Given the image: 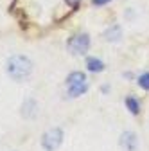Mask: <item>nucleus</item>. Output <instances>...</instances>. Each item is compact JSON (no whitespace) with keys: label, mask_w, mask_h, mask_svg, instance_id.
I'll return each mask as SVG.
<instances>
[{"label":"nucleus","mask_w":149,"mask_h":151,"mask_svg":"<svg viewBox=\"0 0 149 151\" xmlns=\"http://www.w3.org/2000/svg\"><path fill=\"white\" fill-rule=\"evenodd\" d=\"M32 72V63L25 56H13L7 61V74L14 81H24Z\"/></svg>","instance_id":"f257e3e1"},{"label":"nucleus","mask_w":149,"mask_h":151,"mask_svg":"<svg viewBox=\"0 0 149 151\" xmlns=\"http://www.w3.org/2000/svg\"><path fill=\"white\" fill-rule=\"evenodd\" d=\"M67 88L70 97H79L88 90V79L83 72H72L67 78Z\"/></svg>","instance_id":"f03ea898"},{"label":"nucleus","mask_w":149,"mask_h":151,"mask_svg":"<svg viewBox=\"0 0 149 151\" xmlns=\"http://www.w3.org/2000/svg\"><path fill=\"white\" fill-rule=\"evenodd\" d=\"M63 142V131L59 128H52L49 131H45L43 137H42V146L47 149V151H54L58 149Z\"/></svg>","instance_id":"7ed1b4c3"},{"label":"nucleus","mask_w":149,"mask_h":151,"mask_svg":"<svg viewBox=\"0 0 149 151\" xmlns=\"http://www.w3.org/2000/svg\"><path fill=\"white\" fill-rule=\"evenodd\" d=\"M88 47H90L88 34H76V36H72L68 40V49L74 54H83V52L88 50Z\"/></svg>","instance_id":"20e7f679"},{"label":"nucleus","mask_w":149,"mask_h":151,"mask_svg":"<svg viewBox=\"0 0 149 151\" xmlns=\"http://www.w3.org/2000/svg\"><path fill=\"white\" fill-rule=\"evenodd\" d=\"M138 146V140H137V135L133 131H124L120 135V147L124 151H135Z\"/></svg>","instance_id":"39448f33"},{"label":"nucleus","mask_w":149,"mask_h":151,"mask_svg":"<svg viewBox=\"0 0 149 151\" xmlns=\"http://www.w3.org/2000/svg\"><path fill=\"white\" fill-rule=\"evenodd\" d=\"M86 67H88L90 72H102L104 70V63L101 60H97V58H88Z\"/></svg>","instance_id":"423d86ee"},{"label":"nucleus","mask_w":149,"mask_h":151,"mask_svg":"<svg viewBox=\"0 0 149 151\" xmlns=\"http://www.w3.org/2000/svg\"><path fill=\"white\" fill-rule=\"evenodd\" d=\"M104 38H106L108 42H117L119 38H120V27L119 25H113L111 29H108L106 34H104Z\"/></svg>","instance_id":"0eeeda50"},{"label":"nucleus","mask_w":149,"mask_h":151,"mask_svg":"<svg viewBox=\"0 0 149 151\" xmlns=\"http://www.w3.org/2000/svg\"><path fill=\"white\" fill-rule=\"evenodd\" d=\"M126 104H128L129 111L135 113V115L140 111V104H138V101H137V99H133V97H128V99H126Z\"/></svg>","instance_id":"6e6552de"},{"label":"nucleus","mask_w":149,"mask_h":151,"mask_svg":"<svg viewBox=\"0 0 149 151\" xmlns=\"http://www.w3.org/2000/svg\"><path fill=\"white\" fill-rule=\"evenodd\" d=\"M138 85H140L144 90H149V72L142 74L140 78H138Z\"/></svg>","instance_id":"1a4fd4ad"},{"label":"nucleus","mask_w":149,"mask_h":151,"mask_svg":"<svg viewBox=\"0 0 149 151\" xmlns=\"http://www.w3.org/2000/svg\"><path fill=\"white\" fill-rule=\"evenodd\" d=\"M81 2V0H67V4L68 6H72V7H77V4Z\"/></svg>","instance_id":"9d476101"},{"label":"nucleus","mask_w":149,"mask_h":151,"mask_svg":"<svg viewBox=\"0 0 149 151\" xmlns=\"http://www.w3.org/2000/svg\"><path fill=\"white\" fill-rule=\"evenodd\" d=\"M92 2H94L95 6H104V4H108L110 0H92Z\"/></svg>","instance_id":"9b49d317"}]
</instances>
